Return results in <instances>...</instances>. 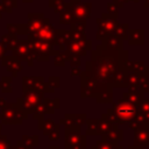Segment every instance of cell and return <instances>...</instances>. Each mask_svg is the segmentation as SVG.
Here are the masks:
<instances>
[{
	"label": "cell",
	"instance_id": "6da1fadb",
	"mask_svg": "<svg viewBox=\"0 0 149 149\" xmlns=\"http://www.w3.org/2000/svg\"><path fill=\"white\" fill-rule=\"evenodd\" d=\"M3 48H5V47H3V45H2L1 43H0V57H2L1 55L3 54Z\"/></svg>",
	"mask_w": 149,
	"mask_h": 149
}]
</instances>
